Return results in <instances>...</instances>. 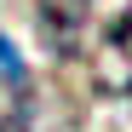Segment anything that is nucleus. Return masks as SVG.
<instances>
[{"label": "nucleus", "instance_id": "f03ea898", "mask_svg": "<svg viewBox=\"0 0 132 132\" xmlns=\"http://www.w3.org/2000/svg\"><path fill=\"white\" fill-rule=\"evenodd\" d=\"M109 63L121 69V86H132V6L121 12V23L109 29Z\"/></svg>", "mask_w": 132, "mask_h": 132}, {"label": "nucleus", "instance_id": "f257e3e1", "mask_svg": "<svg viewBox=\"0 0 132 132\" xmlns=\"http://www.w3.org/2000/svg\"><path fill=\"white\" fill-rule=\"evenodd\" d=\"M86 17H92V0H40V35L52 40L57 57H75L80 52Z\"/></svg>", "mask_w": 132, "mask_h": 132}]
</instances>
